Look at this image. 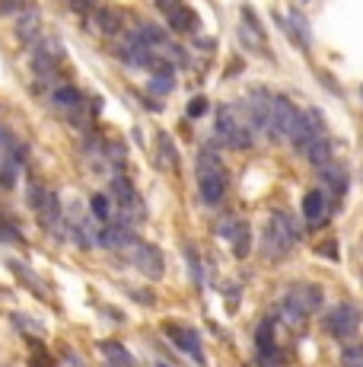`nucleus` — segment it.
I'll use <instances>...</instances> for the list:
<instances>
[{"label":"nucleus","instance_id":"14","mask_svg":"<svg viewBox=\"0 0 363 367\" xmlns=\"http://www.w3.org/2000/svg\"><path fill=\"white\" fill-rule=\"evenodd\" d=\"M220 236L230 240V250L236 259H248L252 252V227L242 217H226V224H220Z\"/></svg>","mask_w":363,"mask_h":367},{"label":"nucleus","instance_id":"21","mask_svg":"<svg viewBox=\"0 0 363 367\" xmlns=\"http://www.w3.org/2000/svg\"><path fill=\"white\" fill-rule=\"evenodd\" d=\"M331 151H335V141L325 134V138H319V141H313L309 147H306L303 157L309 160L313 167H328V163H331Z\"/></svg>","mask_w":363,"mask_h":367},{"label":"nucleus","instance_id":"6","mask_svg":"<svg viewBox=\"0 0 363 367\" xmlns=\"http://www.w3.org/2000/svg\"><path fill=\"white\" fill-rule=\"evenodd\" d=\"M121 256L131 262L141 275H147L150 281H159V278L166 275V259H163V252H159V246L141 240V236H134V240L121 250Z\"/></svg>","mask_w":363,"mask_h":367},{"label":"nucleus","instance_id":"12","mask_svg":"<svg viewBox=\"0 0 363 367\" xmlns=\"http://www.w3.org/2000/svg\"><path fill=\"white\" fill-rule=\"evenodd\" d=\"M166 335L173 339V345L179 351H185L195 364H207L204 358V345H201V335L191 329V326H182V323H166Z\"/></svg>","mask_w":363,"mask_h":367},{"label":"nucleus","instance_id":"27","mask_svg":"<svg viewBox=\"0 0 363 367\" xmlns=\"http://www.w3.org/2000/svg\"><path fill=\"white\" fill-rule=\"evenodd\" d=\"M0 243H13V246H23V234L17 230V224L10 217H0Z\"/></svg>","mask_w":363,"mask_h":367},{"label":"nucleus","instance_id":"36","mask_svg":"<svg viewBox=\"0 0 363 367\" xmlns=\"http://www.w3.org/2000/svg\"><path fill=\"white\" fill-rule=\"evenodd\" d=\"M198 48L201 51H214L217 48V39H210V35H207V39H198Z\"/></svg>","mask_w":363,"mask_h":367},{"label":"nucleus","instance_id":"35","mask_svg":"<svg viewBox=\"0 0 363 367\" xmlns=\"http://www.w3.org/2000/svg\"><path fill=\"white\" fill-rule=\"evenodd\" d=\"M226 307L236 310L239 307V288H233V291H226Z\"/></svg>","mask_w":363,"mask_h":367},{"label":"nucleus","instance_id":"23","mask_svg":"<svg viewBox=\"0 0 363 367\" xmlns=\"http://www.w3.org/2000/svg\"><path fill=\"white\" fill-rule=\"evenodd\" d=\"M96 26H99V32H102V35H121L124 19H121V13H118V10L102 7L99 13H96Z\"/></svg>","mask_w":363,"mask_h":367},{"label":"nucleus","instance_id":"39","mask_svg":"<svg viewBox=\"0 0 363 367\" xmlns=\"http://www.w3.org/2000/svg\"><path fill=\"white\" fill-rule=\"evenodd\" d=\"M157 367H169V364H157Z\"/></svg>","mask_w":363,"mask_h":367},{"label":"nucleus","instance_id":"1","mask_svg":"<svg viewBox=\"0 0 363 367\" xmlns=\"http://www.w3.org/2000/svg\"><path fill=\"white\" fill-rule=\"evenodd\" d=\"M230 192V176L226 167L220 163V157L214 153V147H204L198 151V195L207 208H217L226 201Z\"/></svg>","mask_w":363,"mask_h":367},{"label":"nucleus","instance_id":"32","mask_svg":"<svg viewBox=\"0 0 363 367\" xmlns=\"http://www.w3.org/2000/svg\"><path fill=\"white\" fill-rule=\"evenodd\" d=\"M157 7L163 10L166 17H169V13H175V10L182 7V0H157Z\"/></svg>","mask_w":363,"mask_h":367},{"label":"nucleus","instance_id":"34","mask_svg":"<svg viewBox=\"0 0 363 367\" xmlns=\"http://www.w3.org/2000/svg\"><path fill=\"white\" fill-rule=\"evenodd\" d=\"M319 252H322V256H328V259H338V243H322V250H319Z\"/></svg>","mask_w":363,"mask_h":367},{"label":"nucleus","instance_id":"38","mask_svg":"<svg viewBox=\"0 0 363 367\" xmlns=\"http://www.w3.org/2000/svg\"><path fill=\"white\" fill-rule=\"evenodd\" d=\"M239 70H242V61H239V58H233V61H230V70H226V77L239 74Z\"/></svg>","mask_w":363,"mask_h":367},{"label":"nucleus","instance_id":"33","mask_svg":"<svg viewBox=\"0 0 363 367\" xmlns=\"http://www.w3.org/2000/svg\"><path fill=\"white\" fill-rule=\"evenodd\" d=\"M131 297L137 303H144V307H153V294L150 291H131Z\"/></svg>","mask_w":363,"mask_h":367},{"label":"nucleus","instance_id":"28","mask_svg":"<svg viewBox=\"0 0 363 367\" xmlns=\"http://www.w3.org/2000/svg\"><path fill=\"white\" fill-rule=\"evenodd\" d=\"M157 141H159V151H163V157L169 160V167H173V169H179V153H175L173 138H169L166 131H159V134H157Z\"/></svg>","mask_w":363,"mask_h":367},{"label":"nucleus","instance_id":"15","mask_svg":"<svg viewBox=\"0 0 363 367\" xmlns=\"http://www.w3.org/2000/svg\"><path fill=\"white\" fill-rule=\"evenodd\" d=\"M287 294L300 303V307L306 310V313H309V317H313L315 310L325 303V291H322V288H319L315 281H297V284H290Z\"/></svg>","mask_w":363,"mask_h":367},{"label":"nucleus","instance_id":"7","mask_svg":"<svg viewBox=\"0 0 363 367\" xmlns=\"http://www.w3.org/2000/svg\"><path fill=\"white\" fill-rule=\"evenodd\" d=\"M115 55H118V61H124L128 67H141V70H157V64H159L153 48L144 42V35L137 32V29L124 32L121 42H115Z\"/></svg>","mask_w":363,"mask_h":367},{"label":"nucleus","instance_id":"30","mask_svg":"<svg viewBox=\"0 0 363 367\" xmlns=\"http://www.w3.org/2000/svg\"><path fill=\"white\" fill-rule=\"evenodd\" d=\"M207 109H210L207 96H195V100L188 102V109H185V115H188V118H201V115H207Z\"/></svg>","mask_w":363,"mask_h":367},{"label":"nucleus","instance_id":"17","mask_svg":"<svg viewBox=\"0 0 363 367\" xmlns=\"http://www.w3.org/2000/svg\"><path fill=\"white\" fill-rule=\"evenodd\" d=\"M277 23H281V29L300 45V48H309V45H313V32H309L306 17L300 13V10H293V13H287V17H277Z\"/></svg>","mask_w":363,"mask_h":367},{"label":"nucleus","instance_id":"24","mask_svg":"<svg viewBox=\"0 0 363 367\" xmlns=\"http://www.w3.org/2000/svg\"><path fill=\"white\" fill-rule=\"evenodd\" d=\"M90 211H92V220L99 227H106V224H112V198H108L106 192H96L90 198Z\"/></svg>","mask_w":363,"mask_h":367},{"label":"nucleus","instance_id":"22","mask_svg":"<svg viewBox=\"0 0 363 367\" xmlns=\"http://www.w3.org/2000/svg\"><path fill=\"white\" fill-rule=\"evenodd\" d=\"M322 179H325V185H328L331 192H335V198H344L347 195V169L344 167H322Z\"/></svg>","mask_w":363,"mask_h":367},{"label":"nucleus","instance_id":"10","mask_svg":"<svg viewBox=\"0 0 363 367\" xmlns=\"http://www.w3.org/2000/svg\"><path fill=\"white\" fill-rule=\"evenodd\" d=\"M300 112H303V109L290 100V96H274L268 138H271V141H284V138H290L293 128H297V122H300Z\"/></svg>","mask_w":363,"mask_h":367},{"label":"nucleus","instance_id":"9","mask_svg":"<svg viewBox=\"0 0 363 367\" xmlns=\"http://www.w3.org/2000/svg\"><path fill=\"white\" fill-rule=\"evenodd\" d=\"M271 102H274V96L268 90H262V86L246 93V100H242L239 109L246 112V122L252 131L268 134V128H271Z\"/></svg>","mask_w":363,"mask_h":367},{"label":"nucleus","instance_id":"37","mask_svg":"<svg viewBox=\"0 0 363 367\" xmlns=\"http://www.w3.org/2000/svg\"><path fill=\"white\" fill-rule=\"evenodd\" d=\"M64 358H67V364H70V367H86V364H83V361L74 355V351H64Z\"/></svg>","mask_w":363,"mask_h":367},{"label":"nucleus","instance_id":"13","mask_svg":"<svg viewBox=\"0 0 363 367\" xmlns=\"http://www.w3.org/2000/svg\"><path fill=\"white\" fill-rule=\"evenodd\" d=\"M331 217V201L322 189H309L303 195V220L309 230H322Z\"/></svg>","mask_w":363,"mask_h":367},{"label":"nucleus","instance_id":"8","mask_svg":"<svg viewBox=\"0 0 363 367\" xmlns=\"http://www.w3.org/2000/svg\"><path fill=\"white\" fill-rule=\"evenodd\" d=\"M363 317L360 310L354 307V303H338L335 310H328L325 313V332L331 335V339H338V342H344V339H354L357 329H360Z\"/></svg>","mask_w":363,"mask_h":367},{"label":"nucleus","instance_id":"11","mask_svg":"<svg viewBox=\"0 0 363 367\" xmlns=\"http://www.w3.org/2000/svg\"><path fill=\"white\" fill-rule=\"evenodd\" d=\"M319 138H325V118L319 109H303L300 112V122L297 128H293V134H290V141H293V147H297L300 153L309 147L313 141H319Z\"/></svg>","mask_w":363,"mask_h":367},{"label":"nucleus","instance_id":"16","mask_svg":"<svg viewBox=\"0 0 363 367\" xmlns=\"http://www.w3.org/2000/svg\"><path fill=\"white\" fill-rule=\"evenodd\" d=\"M13 32H17V39L23 45H35L41 35V17L35 7H26L23 13L17 17V26H13Z\"/></svg>","mask_w":363,"mask_h":367},{"label":"nucleus","instance_id":"26","mask_svg":"<svg viewBox=\"0 0 363 367\" xmlns=\"http://www.w3.org/2000/svg\"><path fill=\"white\" fill-rule=\"evenodd\" d=\"M185 259H188V272H191V281H195V288H204V265H201L198 250H195L191 243H185Z\"/></svg>","mask_w":363,"mask_h":367},{"label":"nucleus","instance_id":"3","mask_svg":"<svg viewBox=\"0 0 363 367\" xmlns=\"http://www.w3.org/2000/svg\"><path fill=\"white\" fill-rule=\"evenodd\" d=\"M214 128H217V141L223 147H230V151H252L255 147V131L248 128L246 115L236 106H230V102L217 106Z\"/></svg>","mask_w":363,"mask_h":367},{"label":"nucleus","instance_id":"25","mask_svg":"<svg viewBox=\"0 0 363 367\" xmlns=\"http://www.w3.org/2000/svg\"><path fill=\"white\" fill-rule=\"evenodd\" d=\"M19 163L17 160H3V163H0V189H3V192H13V189H17V179H19Z\"/></svg>","mask_w":363,"mask_h":367},{"label":"nucleus","instance_id":"4","mask_svg":"<svg viewBox=\"0 0 363 367\" xmlns=\"http://www.w3.org/2000/svg\"><path fill=\"white\" fill-rule=\"evenodd\" d=\"M64 61H67V48H64V42H61L58 35L39 39V42L32 45V58H29V64H32V74L39 77L41 84L58 86V74H61V64H64Z\"/></svg>","mask_w":363,"mask_h":367},{"label":"nucleus","instance_id":"19","mask_svg":"<svg viewBox=\"0 0 363 367\" xmlns=\"http://www.w3.org/2000/svg\"><path fill=\"white\" fill-rule=\"evenodd\" d=\"M99 351H102V358L108 361V367H137V361L131 358V351L124 348L121 342L106 339V342H99Z\"/></svg>","mask_w":363,"mask_h":367},{"label":"nucleus","instance_id":"18","mask_svg":"<svg viewBox=\"0 0 363 367\" xmlns=\"http://www.w3.org/2000/svg\"><path fill=\"white\" fill-rule=\"evenodd\" d=\"M281 323L287 326L290 332H306V326H309V313H306L303 307H300L290 294H284L281 297Z\"/></svg>","mask_w":363,"mask_h":367},{"label":"nucleus","instance_id":"20","mask_svg":"<svg viewBox=\"0 0 363 367\" xmlns=\"http://www.w3.org/2000/svg\"><path fill=\"white\" fill-rule=\"evenodd\" d=\"M169 26H173L179 35H191V32H198L201 29V17L188 7H179L175 13H169Z\"/></svg>","mask_w":363,"mask_h":367},{"label":"nucleus","instance_id":"31","mask_svg":"<svg viewBox=\"0 0 363 367\" xmlns=\"http://www.w3.org/2000/svg\"><path fill=\"white\" fill-rule=\"evenodd\" d=\"M92 7H96V0H70V10H74L77 17H90Z\"/></svg>","mask_w":363,"mask_h":367},{"label":"nucleus","instance_id":"5","mask_svg":"<svg viewBox=\"0 0 363 367\" xmlns=\"http://www.w3.org/2000/svg\"><path fill=\"white\" fill-rule=\"evenodd\" d=\"M48 102H51V109H58L70 125L90 128L92 112L83 109L86 106V93L83 90H77V86H70V84H58V86H51L48 90Z\"/></svg>","mask_w":363,"mask_h":367},{"label":"nucleus","instance_id":"29","mask_svg":"<svg viewBox=\"0 0 363 367\" xmlns=\"http://www.w3.org/2000/svg\"><path fill=\"white\" fill-rule=\"evenodd\" d=\"M341 364L344 367H363V345H347L341 351Z\"/></svg>","mask_w":363,"mask_h":367},{"label":"nucleus","instance_id":"2","mask_svg":"<svg viewBox=\"0 0 363 367\" xmlns=\"http://www.w3.org/2000/svg\"><path fill=\"white\" fill-rule=\"evenodd\" d=\"M300 243V230L293 224V217L287 211H274L268 220H264V230H262V252L268 259H284L293 252V246Z\"/></svg>","mask_w":363,"mask_h":367}]
</instances>
